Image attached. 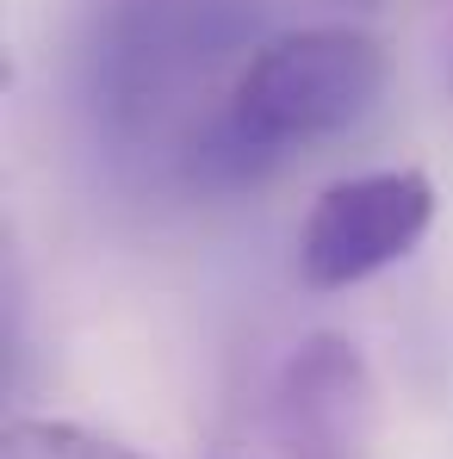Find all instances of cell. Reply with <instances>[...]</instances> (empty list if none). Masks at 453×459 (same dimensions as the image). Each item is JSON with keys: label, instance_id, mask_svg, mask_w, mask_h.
I'll use <instances>...</instances> for the list:
<instances>
[{"label": "cell", "instance_id": "cell-4", "mask_svg": "<svg viewBox=\"0 0 453 459\" xmlns=\"http://www.w3.org/2000/svg\"><path fill=\"white\" fill-rule=\"evenodd\" d=\"M0 459H144L137 447L87 429V422H63V416H13L0 435Z\"/></svg>", "mask_w": 453, "mask_h": 459}, {"label": "cell", "instance_id": "cell-3", "mask_svg": "<svg viewBox=\"0 0 453 459\" xmlns=\"http://www.w3.org/2000/svg\"><path fill=\"white\" fill-rule=\"evenodd\" d=\"M373 422L367 360L342 335H310L280 373V429L292 459H361Z\"/></svg>", "mask_w": 453, "mask_h": 459}, {"label": "cell", "instance_id": "cell-2", "mask_svg": "<svg viewBox=\"0 0 453 459\" xmlns=\"http://www.w3.org/2000/svg\"><path fill=\"white\" fill-rule=\"evenodd\" d=\"M435 224V180L423 168H373L317 193L299 224V273L317 292L361 286L397 267Z\"/></svg>", "mask_w": 453, "mask_h": 459}, {"label": "cell", "instance_id": "cell-1", "mask_svg": "<svg viewBox=\"0 0 453 459\" xmlns=\"http://www.w3.org/2000/svg\"><path fill=\"white\" fill-rule=\"evenodd\" d=\"M391 81V56L361 25H304L248 50L230 87V118L274 155L292 143H323L373 118Z\"/></svg>", "mask_w": 453, "mask_h": 459}]
</instances>
